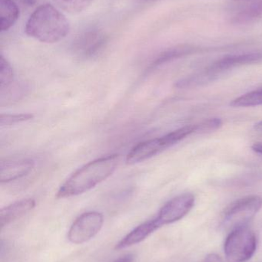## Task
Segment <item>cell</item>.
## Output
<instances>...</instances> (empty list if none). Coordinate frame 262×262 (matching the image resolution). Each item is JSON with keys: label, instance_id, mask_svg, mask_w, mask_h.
<instances>
[{"label": "cell", "instance_id": "cell-1", "mask_svg": "<svg viewBox=\"0 0 262 262\" xmlns=\"http://www.w3.org/2000/svg\"><path fill=\"white\" fill-rule=\"evenodd\" d=\"M119 163L120 156L112 154L86 163L64 182L55 196L58 199L70 198L87 192L110 177Z\"/></svg>", "mask_w": 262, "mask_h": 262}, {"label": "cell", "instance_id": "cell-2", "mask_svg": "<svg viewBox=\"0 0 262 262\" xmlns=\"http://www.w3.org/2000/svg\"><path fill=\"white\" fill-rule=\"evenodd\" d=\"M69 21L52 5L38 6L26 23V35L43 43L52 44L61 41L69 34Z\"/></svg>", "mask_w": 262, "mask_h": 262}, {"label": "cell", "instance_id": "cell-3", "mask_svg": "<svg viewBox=\"0 0 262 262\" xmlns=\"http://www.w3.org/2000/svg\"><path fill=\"white\" fill-rule=\"evenodd\" d=\"M261 61V52H246L226 55L214 61L210 66L200 72L180 80L177 82L176 87L187 89L204 85L215 81L217 78L231 69L247 64H257Z\"/></svg>", "mask_w": 262, "mask_h": 262}, {"label": "cell", "instance_id": "cell-4", "mask_svg": "<svg viewBox=\"0 0 262 262\" xmlns=\"http://www.w3.org/2000/svg\"><path fill=\"white\" fill-rule=\"evenodd\" d=\"M194 134H195V127L191 124L172 131L163 137L141 142L128 154L126 163L132 165L149 160Z\"/></svg>", "mask_w": 262, "mask_h": 262}, {"label": "cell", "instance_id": "cell-5", "mask_svg": "<svg viewBox=\"0 0 262 262\" xmlns=\"http://www.w3.org/2000/svg\"><path fill=\"white\" fill-rule=\"evenodd\" d=\"M256 249V235L247 226L234 229L225 242L224 252L228 262H247Z\"/></svg>", "mask_w": 262, "mask_h": 262}, {"label": "cell", "instance_id": "cell-6", "mask_svg": "<svg viewBox=\"0 0 262 262\" xmlns=\"http://www.w3.org/2000/svg\"><path fill=\"white\" fill-rule=\"evenodd\" d=\"M262 208V198L258 195L243 197L229 205L224 212L223 223L232 228L247 226Z\"/></svg>", "mask_w": 262, "mask_h": 262}, {"label": "cell", "instance_id": "cell-7", "mask_svg": "<svg viewBox=\"0 0 262 262\" xmlns=\"http://www.w3.org/2000/svg\"><path fill=\"white\" fill-rule=\"evenodd\" d=\"M103 223L104 217L100 212H85L72 223L68 232V239L75 245L87 243L100 232Z\"/></svg>", "mask_w": 262, "mask_h": 262}, {"label": "cell", "instance_id": "cell-8", "mask_svg": "<svg viewBox=\"0 0 262 262\" xmlns=\"http://www.w3.org/2000/svg\"><path fill=\"white\" fill-rule=\"evenodd\" d=\"M195 195L189 192L177 195L160 209L155 220L160 228L176 223L189 214L195 206Z\"/></svg>", "mask_w": 262, "mask_h": 262}, {"label": "cell", "instance_id": "cell-9", "mask_svg": "<svg viewBox=\"0 0 262 262\" xmlns=\"http://www.w3.org/2000/svg\"><path fill=\"white\" fill-rule=\"evenodd\" d=\"M35 166L31 159L6 160L0 163V182L10 183L28 175Z\"/></svg>", "mask_w": 262, "mask_h": 262}, {"label": "cell", "instance_id": "cell-10", "mask_svg": "<svg viewBox=\"0 0 262 262\" xmlns=\"http://www.w3.org/2000/svg\"><path fill=\"white\" fill-rule=\"evenodd\" d=\"M159 225L155 218L149 221L145 222L136 228L131 231L126 236L123 237L115 246V249L122 250L131 246L138 244L146 240L149 235L159 229Z\"/></svg>", "mask_w": 262, "mask_h": 262}, {"label": "cell", "instance_id": "cell-11", "mask_svg": "<svg viewBox=\"0 0 262 262\" xmlns=\"http://www.w3.org/2000/svg\"><path fill=\"white\" fill-rule=\"evenodd\" d=\"M35 201L33 199H23L3 208L0 210V227L3 229L5 226L16 221L18 219L26 215L35 208Z\"/></svg>", "mask_w": 262, "mask_h": 262}, {"label": "cell", "instance_id": "cell-12", "mask_svg": "<svg viewBox=\"0 0 262 262\" xmlns=\"http://www.w3.org/2000/svg\"><path fill=\"white\" fill-rule=\"evenodd\" d=\"M262 18V0H255L243 7L232 17V23L235 25H249L256 23Z\"/></svg>", "mask_w": 262, "mask_h": 262}, {"label": "cell", "instance_id": "cell-13", "mask_svg": "<svg viewBox=\"0 0 262 262\" xmlns=\"http://www.w3.org/2000/svg\"><path fill=\"white\" fill-rule=\"evenodd\" d=\"M19 16V9L13 0H0V29L6 32L15 25Z\"/></svg>", "mask_w": 262, "mask_h": 262}, {"label": "cell", "instance_id": "cell-14", "mask_svg": "<svg viewBox=\"0 0 262 262\" xmlns=\"http://www.w3.org/2000/svg\"><path fill=\"white\" fill-rule=\"evenodd\" d=\"M199 51L198 48L193 47L190 46H179L176 47L169 49L166 52H163L161 55H158V58L152 63L151 68L158 67L163 66L166 63L169 62L172 60L177 59V58H182L186 55H191V54L195 53Z\"/></svg>", "mask_w": 262, "mask_h": 262}, {"label": "cell", "instance_id": "cell-15", "mask_svg": "<svg viewBox=\"0 0 262 262\" xmlns=\"http://www.w3.org/2000/svg\"><path fill=\"white\" fill-rule=\"evenodd\" d=\"M230 105L235 107H257L262 105V89L252 91L232 100Z\"/></svg>", "mask_w": 262, "mask_h": 262}, {"label": "cell", "instance_id": "cell-16", "mask_svg": "<svg viewBox=\"0 0 262 262\" xmlns=\"http://www.w3.org/2000/svg\"><path fill=\"white\" fill-rule=\"evenodd\" d=\"M94 0H53L57 7L70 14L79 13L87 9Z\"/></svg>", "mask_w": 262, "mask_h": 262}, {"label": "cell", "instance_id": "cell-17", "mask_svg": "<svg viewBox=\"0 0 262 262\" xmlns=\"http://www.w3.org/2000/svg\"><path fill=\"white\" fill-rule=\"evenodd\" d=\"M14 71L10 63L1 55L0 57V87L2 90L9 87L13 82Z\"/></svg>", "mask_w": 262, "mask_h": 262}, {"label": "cell", "instance_id": "cell-18", "mask_svg": "<svg viewBox=\"0 0 262 262\" xmlns=\"http://www.w3.org/2000/svg\"><path fill=\"white\" fill-rule=\"evenodd\" d=\"M34 118L32 114H17V115H0V126L1 127H10L20 123L31 121Z\"/></svg>", "mask_w": 262, "mask_h": 262}, {"label": "cell", "instance_id": "cell-19", "mask_svg": "<svg viewBox=\"0 0 262 262\" xmlns=\"http://www.w3.org/2000/svg\"><path fill=\"white\" fill-rule=\"evenodd\" d=\"M204 262H223V260L216 254H209L205 258Z\"/></svg>", "mask_w": 262, "mask_h": 262}, {"label": "cell", "instance_id": "cell-20", "mask_svg": "<svg viewBox=\"0 0 262 262\" xmlns=\"http://www.w3.org/2000/svg\"><path fill=\"white\" fill-rule=\"evenodd\" d=\"M134 259V256L132 254H128L124 256L120 257L118 259L115 260L114 262H132Z\"/></svg>", "mask_w": 262, "mask_h": 262}, {"label": "cell", "instance_id": "cell-21", "mask_svg": "<svg viewBox=\"0 0 262 262\" xmlns=\"http://www.w3.org/2000/svg\"><path fill=\"white\" fill-rule=\"evenodd\" d=\"M252 150L254 152H257L258 154H261L262 155V143H255L253 146H252Z\"/></svg>", "mask_w": 262, "mask_h": 262}, {"label": "cell", "instance_id": "cell-22", "mask_svg": "<svg viewBox=\"0 0 262 262\" xmlns=\"http://www.w3.org/2000/svg\"><path fill=\"white\" fill-rule=\"evenodd\" d=\"M254 128H255L257 131L262 132V121H260V122L255 124V126H254Z\"/></svg>", "mask_w": 262, "mask_h": 262}, {"label": "cell", "instance_id": "cell-23", "mask_svg": "<svg viewBox=\"0 0 262 262\" xmlns=\"http://www.w3.org/2000/svg\"><path fill=\"white\" fill-rule=\"evenodd\" d=\"M143 1L149 2V1H153V0H143Z\"/></svg>", "mask_w": 262, "mask_h": 262}]
</instances>
